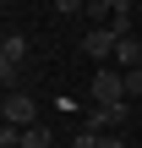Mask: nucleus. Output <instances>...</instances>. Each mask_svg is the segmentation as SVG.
I'll return each mask as SVG.
<instances>
[{
    "mask_svg": "<svg viewBox=\"0 0 142 148\" xmlns=\"http://www.w3.org/2000/svg\"><path fill=\"white\" fill-rule=\"evenodd\" d=\"M0 115H5V126H33V121H38V99H33V93H11V88H5Z\"/></svg>",
    "mask_w": 142,
    "mask_h": 148,
    "instance_id": "obj_1",
    "label": "nucleus"
},
{
    "mask_svg": "<svg viewBox=\"0 0 142 148\" xmlns=\"http://www.w3.org/2000/svg\"><path fill=\"white\" fill-rule=\"evenodd\" d=\"M120 99H126V71L99 66V77H93V104H120Z\"/></svg>",
    "mask_w": 142,
    "mask_h": 148,
    "instance_id": "obj_2",
    "label": "nucleus"
},
{
    "mask_svg": "<svg viewBox=\"0 0 142 148\" xmlns=\"http://www.w3.org/2000/svg\"><path fill=\"white\" fill-rule=\"evenodd\" d=\"M22 60H27V38H22V33H5V38H0V77H5V88L16 82V66H22Z\"/></svg>",
    "mask_w": 142,
    "mask_h": 148,
    "instance_id": "obj_3",
    "label": "nucleus"
},
{
    "mask_svg": "<svg viewBox=\"0 0 142 148\" xmlns=\"http://www.w3.org/2000/svg\"><path fill=\"white\" fill-rule=\"evenodd\" d=\"M115 44H120V33H115V27H93V33L82 38V55H93V60L104 66V60H115Z\"/></svg>",
    "mask_w": 142,
    "mask_h": 148,
    "instance_id": "obj_4",
    "label": "nucleus"
},
{
    "mask_svg": "<svg viewBox=\"0 0 142 148\" xmlns=\"http://www.w3.org/2000/svg\"><path fill=\"white\" fill-rule=\"evenodd\" d=\"M131 121V104L120 99V104H93V121H88V132H115V126H126Z\"/></svg>",
    "mask_w": 142,
    "mask_h": 148,
    "instance_id": "obj_5",
    "label": "nucleus"
},
{
    "mask_svg": "<svg viewBox=\"0 0 142 148\" xmlns=\"http://www.w3.org/2000/svg\"><path fill=\"white\" fill-rule=\"evenodd\" d=\"M115 66H120V71H131V66H142V44L131 38V33H126V38L115 44Z\"/></svg>",
    "mask_w": 142,
    "mask_h": 148,
    "instance_id": "obj_6",
    "label": "nucleus"
},
{
    "mask_svg": "<svg viewBox=\"0 0 142 148\" xmlns=\"http://www.w3.org/2000/svg\"><path fill=\"white\" fill-rule=\"evenodd\" d=\"M22 148H55V137H49L44 126H27V132H22Z\"/></svg>",
    "mask_w": 142,
    "mask_h": 148,
    "instance_id": "obj_7",
    "label": "nucleus"
},
{
    "mask_svg": "<svg viewBox=\"0 0 142 148\" xmlns=\"http://www.w3.org/2000/svg\"><path fill=\"white\" fill-rule=\"evenodd\" d=\"M142 93V66H131V71H126V99H137Z\"/></svg>",
    "mask_w": 142,
    "mask_h": 148,
    "instance_id": "obj_8",
    "label": "nucleus"
},
{
    "mask_svg": "<svg viewBox=\"0 0 142 148\" xmlns=\"http://www.w3.org/2000/svg\"><path fill=\"white\" fill-rule=\"evenodd\" d=\"M71 148H99V132H77V137H71Z\"/></svg>",
    "mask_w": 142,
    "mask_h": 148,
    "instance_id": "obj_9",
    "label": "nucleus"
},
{
    "mask_svg": "<svg viewBox=\"0 0 142 148\" xmlns=\"http://www.w3.org/2000/svg\"><path fill=\"white\" fill-rule=\"evenodd\" d=\"M99 148H126V137H115V132H99Z\"/></svg>",
    "mask_w": 142,
    "mask_h": 148,
    "instance_id": "obj_10",
    "label": "nucleus"
},
{
    "mask_svg": "<svg viewBox=\"0 0 142 148\" xmlns=\"http://www.w3.org/2000/svg\"><path fill=\"white\" fill-rule=\"evenodd\" d=\"M55 11H88V0H55Z\"/></svg>",
    "mask_w": 142,
    "mask_h": 148,
    "instance_id": "obj_11",
    "label": "nucleus"
},
{
    "mask_svg": "<svg viewBox=\"0 0 142 148\" xmlns=\"http://www.w3.org/2000/svg\"><path fill=\"white\" fill-rule=\"evenodd\" d=\"M55 148H71V143H55Z\"/></svg>",
    "mask_w": 142,
    "mask_h": 148,
    "instance_id": "obj_12",
    "label": "nucleus"
},
{
    "mask_svg": "<svg viewBox=\"0 0 142 148\" xmlns=\"http://www.w3.org/2000/svg\"><path fill=\"white\" fill-rule=\"evenodd\" d=\"M126 5H137V0H126Z\"/></svg>",
    "mask_w": 142,
    "mask_h": 148,
    "instance_id": "obj_13",
    "label": "nucleus"
}]
</instances>
